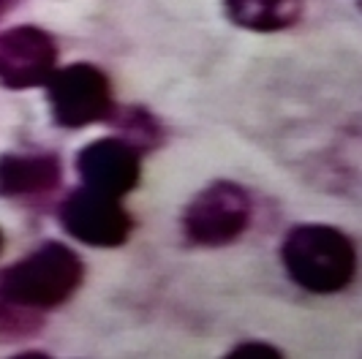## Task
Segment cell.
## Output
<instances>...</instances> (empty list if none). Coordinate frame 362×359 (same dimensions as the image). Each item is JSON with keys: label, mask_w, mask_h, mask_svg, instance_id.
Masks as SVG:
<instances>
[{"label": "cell", "mask_w": 362, "mask_h": 359, "mask_svg": "<svg viewBox=\"0 0 362 359\" xmlns=\"http://www.w3.org/2000/svg\"><path fill=\"white\" fill-rule=\"evenodd\" d=\"M281 264L291 283L316 297H332L357 278V245L338 226L297 223L281 242Z\"/></svg>", "instance_id": "cell-1"}, {"label": "cell", "mask_w": 362, "mask_h": 359, "mask_svg": "<svg viewBox=\"0 0 362 359\" xmlns=\"http://www.w3.org/2000/svg\"><path fill=\"white\" fill-rule=\"evenodd\" d=\"M47 104L54 126L88 128L107 123L115 109V93L109 76L93 63H71L54 69L47 79Z\"/></svg>", "instance_id": "cell-4"}, {"label": "cell", "mask_w": 362, "mask_h": 359, "mask_svg": "<svg viewBox=\"0 0 362 359\" xmlns=\"http://www.w3.org/2000/svg\"><path fill=\"white\" fill-rule=\"evenodd\" d=\"M0 253H3V232H0Z\"/></svg>", "instance_id": "cell-14"}, {"label": "cell", "mask_w": 362, "mask_h": 359, "mask_svg": "<svg viewBox=\"0 0 362 359\" xmlns=\"http://www.w3.org/2000/svg\"><path fill=\"white\" fill-rule=\"evenodd\" d=\"M76 175L85 188L123 199L142 180V153L120 136H104L76 153Z\"/></svg>", "instance_id": "cell-7"}, {"label": "cell", "mask_w": 362, "mask_h": 359, "mask_svg": "<svg viewBox=\"0 0 362 359\" xmlns=\"http://www.w3.org/2000/svg\"><path fill=\"white\" fill-rule=\"evenodd\" d=\"M60 47L38 25H14L0 33V88H44L57 69Z\"/></svg>", "instance_id": "cell-6"}, {"label": "cell", "mask_w": 362, "mask_h": 359, "mask_svg": "<svg viewBox=\"0 0 362 359\" xmlns=\"http://www.w3.org/2000/svg\"><path fill=\"white\" fill-rule=\"evenodd\" d=\"M19 3H22V0H0V19L6 17L11 8H17Z\"/></svg>", "instance_id": "cell-13"}, {"label": "cell", "mask_w": 362, "mask_h": 359, "mask_svg": "<svg viewBox=\"0 0 362 359\" xmlns=\"http://www.w3.org/2000/svg\"><path fill=\"white\" fill-rule=\"evenodd\" d=\"M229 357H284L281 348H275L272 343H262V341H243L237 343L235 348H229Z\"/></svg>", "instance_id": "cell-12"}, {"label": "cell", "mask_w": 362, "mask_h": 359, "mask_svg": "<svg viewBox=\"0 0 362 359\" xmlns=\"http://www.w3.org/2000/svg\"><path fill=\"white\" fill-rule=\"evenodd\" d=\"M41 326H44L41 310L17 305V302L0 297V343L28 341L41 332Z\"/></svg>", "instance_id": "cell-11"}, {"label": "cell", "mask_w": 362, "mask_h": 359, "mask_svg": "<svg viewBox=\"0 0 362 359\" xmlns=\"http://www.w3.org/2000/svg\"><path fill=\"white\" fill-rule=\"evenodd\" d=\"M107 123L115 126V136L126 139L131 147H136L139 153H150L163 142V126L161 120L145 107H123L112 109Z\"/></svg>", "instance_id": "cell-10"}, {"label": "cell", "mask_w": 362, "mask_h": 359, "mask_svg": "<svg viewBox=\"0 0 362 359\" xmlns=\"http://www.w3.org/2000/svg\"><path fill=\"white\" fill-rule=\"evenodd\" d=\"M85 281V261L71 245L44 240L14 264L0 269V297L33 310L66 305Z\"/></svg>", "instance_id": "cell-2"}, {"label": "cell", "mask_w": 362, "mask_h": 359, "mask_svg": "<svg viewBox=\"0 0 362 359\" xmlns=\"http://www.w3.org/2000/svg\"><path fill=\"white\" fill-rule=\"evenodd\" d=\"M63 182V163L54 153H3L0 155V196L36 201L54 194Z\"/></svg>", "instance_id": "cell-8"}, {"label": "cell", "mask_w": 362, "mask_h": 359, "mask_svg": "<svg viewBox=\"0 0 362 359\" xmlns=\"http://www.w3.org/2000/svg\"><path fill=\"white\" fill-rule=\"evenodd\" d=\"M254 199L235 180L207 182L185 204L180 216L182 237L197 248H223L248 232Z\"/></svg>", "instance_id": "cell-3"}, {"label": "cell", "mask_w": 362, "mask_h": 359, "mask_svg": "<svg viewBox=\"0 0 362 359\" xmlns=\"http://www.w3.org/2000/svg\"><path fill=\"white\" fill-rule=\"evenodd\" d=\"M57 218L66 234L90 248H120L134 232V218L117 196L98 194L93 188H74L60 201Z\"/></svg>", "instance_id": "cell-5"}, {"label": "cell", "mask_w": 362, "mask_h": 359, "mask_svg": "<svg viewBox=\"0 0 362 359\" xmlns=\"http://www.w3.org/2000/svg\"><path fill=\"white\" fill-rule=\"evenodd\" d=\"M223 11L243 30L281 33L303 19L305 0H223Z\"/></svg>", "instance_id": "cell-9"}]
</instances>
